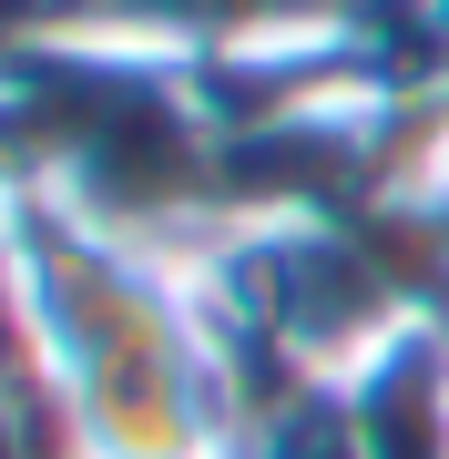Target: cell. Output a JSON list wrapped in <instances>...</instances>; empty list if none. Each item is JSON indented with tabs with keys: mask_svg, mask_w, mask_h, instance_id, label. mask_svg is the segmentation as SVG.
Returning a JSON list of instances; mask_svg holds the SVG:
<instances>
[{
	"mask_svg": "<svg viewBox=\"0 0 449 459\" xmlns=\"http://www.w3.org/2000/svg\"><path fill=\"white\" fill-rule=\"evenodd\" d=\"M0 265L31 337L62 459H225L235 358L204 307L194 246H153L62 195H0Z\"/></svg>",
	"mask_w": 449,
	"mask_h": 459,
	"instance_id": "1",
	"label": "cell"
}]
</instances>
